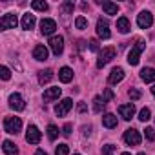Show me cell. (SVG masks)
<instances>
[{
	"mask_svg": "<svg viewBox=\"0 0 155 155\" xmlns=\"http://www.w3.org/2000/svg\"><path fill=\"white\" fill-rule=\"evenodd\" d=\"M151 93H153V97H155V86H151Z\"/></svg>",
	"mask_w": 155,
	"mask_h": 155,
	"instance_id": "b9f144b4",
	"label": "cell"
},
{
	"mask_svg": "<svg viewBox=\"0 0 155 155\" xmlns=\"http://www.w3.org/2000/svg\"><path fill=\"white\" fill-rule=\"evenodd\" d=\"M17 24H18V18H17L15 13H8V15H4L2 18H0V28H2L4 31L6 29H15Z\"/></svg>",
	"mask_w": 155,
	"mask_h": 155,
	"instance_id": "5b68a950",
	"label": "cell"
},
{
	"mask_svg": "<svg viewBox=\"0 0 155 155\" xmlns=\"http://www.w3.org/2000/svg\"><path fill=\"white\" fill-rule=\"evenodd\" d=\"M35 155H48V153H46L44 150H37V151H35Z\"/></svg>",
	"mask_w": 155,
	"mask_h": 155,
	"instance_id": "ab89813d",
	"label": "cell"
},
{
	"mask_svg": "<svg viewBox=\"0 0 155 155\" xmlns=\"http://www.w3.org/2000/svg\"><path fill=\"white\" fill-rule=\"evenodd\" d=\"M104 104H106V101H104L101 95H97V97L93 99V111H95V113H101L102 108H104Z\"/></svg>",
	"mask_w": 155,
	"mask_h": 155,
	"instance_id": "d4e9b609",
	"label": "cell"
},
{
	"mask_svg": "<svg viewBox=\"0 0 155 155\" xmlns=\"http://www.w3.org/2000/svg\"><path fill=\"white\" fill-rule=\"evenodd\" d=\"M150 119H151V111H150L148 108H142V110H140V113H139V120L146 122V120H150Z\"/></svg>",
	"mask_w": 155,
	"mask_h": 155,
	"instance_id": "f1b7e54d",
	"label": "cell"
},
{
	"mask_svg": "<svg viewBox=\"0 0 155 155\" xmlns=\"http://www.w3.org/2000/svg\"><path fill=\"white\" fill-rule=\"evenodd\" d=\"M124 142L128 146H139L140 144V133L135 130V128H130L124 131Z\"/></svg>",
	"mask_w": 155,
	"mask_h": 155,
	"instance_id": "277c9868",
	"label": "cell"
},
{
	"mask_svg": "<svg viewBox=\"0 0 155 155\" xmlns=\"http://www.w3.org/2000/svg\"><path fill=\"white\" fill-rule=\"evenodd\" d=\"M4 130L11 135H17L22 130V120L18 117H6L4 119Z\"/></svg>",
	"mask_w": 155,
	"mask_h": 155,
	"instance_id": "7a4b0ae2",
	"label": "cell"
},
{
	"mask_svg": "<svg viewBox=\"0 0 155 155\" xmlns=\"http://www.w3.org/2000/svg\"><path fill=\"white\" fill-rule=\"evenodd\" d=\"M139 155H146V153H144V151H140V153H139Z\"/></svg>",
	"mask_w": 155,
	"mask_h": 155,
	"instance_id": "ee69618b",
	"label": "cell"
},
{
	"mask_svg": "<svg viewBox=\"0 0 155 155\" xmlns=\"http://www.w3.org/2000/svg\"><path fill=\"white\" fill-rule=\"evenodd\" d=\"M73 8H75L73 2H64V4H62V11H64L66 15H68V13H73Z\"/></svg>",
	"mask_w": 155,
	"mask_h": 155,
	"instance_id": "d6a6232c",
	"label": "cell"
},
{
	"mask_svg": "<svg viewBox=\"0 0 155 155\" xmlns=\"http://www.w3.org/2000/svg\"><path fill=\"white\" fill-rule=\"evenodd\" d=\"M60 93H62V90L60 88H48L46 91H44V102H53V101H57L58 97H60Z\"/></svg>",
	"mask_w": 155,
	"mask_h": 155,
	"instance_id": "2e32d148",
	"label": "cell"
},
{
	"mask_svg": "<svg viewBox=\"0 0 155 155\" xmlns=\"http://www.w3.org/2000/svg\"><path fill=\"white\" fill-rule=\"evenodd\" d=\"M57 137H58V128H57L55 124H49V126H48V139H49V140H55Z\"/></svg>",
	"mask_w": 155,
	"mask_h": 155,
	"instance_id": "4316f807",
	"label": "cell"
},
{
	"mask_svg": "<svg viewBox=\"0 0 155 155\" xmlns=\"http://www.w3.org/2000/svg\"><path fill=\"white\" fill-rule=\"evenodd\" d=\"M77 111H79V113H86L88 111V106L84 102H79V104H77Z\"/></svg>",
	"mask_w": 155,
	"mask_h": 155,
	"instance_id": "8d00e7d4",
	"label": "cell"
},
{
	"mask_svg": "<svg viewBox=\"0 0 155 155\" xmlns=\"http://www.w3.org/2000/svg\"><path fill=\"white\" fill-rule=\"evenodd\" d=\"M51 79H53V71H51V69H42V71H38V82H40L42 86L48 84Z\"/></svg>",
	"mask_w": 155,
	"mask_h": 155,
	"instance_id": "603a6c76",
	"label": "cell"
},
{
	"mask_svg": "<svg viewBox=\"0 0 155 155\" xmlns=\"http://www.w3.org/2000/svg\"><path fill=\"white\" fill-rule=\"evenodd\" d=\"M122 79H124V69L122 68H113L111 73H110V77H108V82L115 86V84L122 82Z\"/></svg>",
	"mask_w": 155,
	"mask_h": 155,
	"instance_id": "5bb4252c",
	"label": "cell"
},
{
	"mask_svg": "<svg viewBox=\"0 0 155 155\" xmlns=\"http://www.w3.org/2000/svg\"><path fill=\"white\" fill-rule=\"evenodd\" d=\"M101 6H102V9L106 11V15H117L119 13V6L117 4H113V2H101Z\"/></svg>",
	"mask_w": 155,
	"mask_h": 155,
	"instance_id": "cb8c5ba5",
	"label": "cell"
},
{
	"mask_svg": "<svg viewBox=\"0 0 155 155\" xmlns=\"http://www.w3.org/2000/svg\"><path fill=\"white\" fill-rule=\"evenodd\" d=\"M117 29L120 31V33H130V29H131V26H130V20L126 18V17H120L119 20H117Z\"/></svg>",
	"mask_w": 155,
	"mask_h": 155,
	"instance_id": "ffe728a7",
	"label": "cell"
},
{
	"mask_svg": "<svg viewBox=\"0 0 155 155\" xmlns=\"http://www.w3.org/2000/svg\"><path fill=\"white\" fill-rule=\"evenodd\" d=\"M58 79H60V82H64V84L71 82V81H73V69L68 68V66L60 68V71H58Z\"/></svg>",
	"mask_w": 155,
	"mask_h": 155,
	"instance_id": "e0dca14e",
	"label": "cell"
},
{
	"mask_svg": "<svg viewBox=\"0 0 155 155\" xmlns=\"http://www.w3.org/2000/svg\"><path fill=\"white\" fill-rule=\"evenodd\" d=\"M0 77H2V81H9L11 79V71L8 66H2L0 68Z\"/></svg>",
	"mask_w": 155,
	"mask_h": 155,
	"instance_id": "4dcf8cb0",
	"label": "cell"
},
{
	"mask_svg": "<svg viewBox=\"0 0 155 155\" xmlns=\"http://www.w3.org/2000/svg\"><path fill=\"white\" fill-rule=\"evenodd\" d=\"M40 131H38V128L35 126V124H31V126H28V131H26V140L29 142V144H38L40 142Z\"/></svg>",
	"mask_w": 155,
	"mask_h": 155,
	"instance_id": "30bf717a",
	"label": "cell"
},
{
	"mask_svg": "<svg viewBox=\"0 0 155 155\" xmlns=\"http://www.w3.org/2000/svg\"><path fill=\"white\" fill-rule=\"evenodd\" d=\"M102 126H104V128H110V130L115 128V126H117V117H115L113 113H106V115L102 117Z\"/></svg>",
	"mask_w": 155,
	"mask_h": 155,
	"instance_id": "44dd1931",
	"label": "cell"
},
{
	"mask_svg": "<svg viewBox=\"0 0 155 155\" xmlns=\"http://www.w3.org/2000/svg\"><path fill=\"white\" fill-rule=\"evenodd\" d=\"M82 130H84V135H90V130H91V128H86V126H84Z\"/></svg>",
	"mask_w": 155,
	"mask_h": 155,
	"instance_id": "60d3db41",
	"label": "cell"
},
{
	"mask_svg": "<svg viewBox=\"0 0 155 155\" xmlns=\"http://www.w3.org/2000/svg\"><path fill=\"white\" fill-rule=\"evenodd\" d=\"M115 55H117L115 48H104V49L99 53V58H97V68H104L108 62H111V60L115 58Z\"/></svg>",
	"mask_w": 155,
	"mask_h": 155,
	"instance_id": "3957f363",
	"label": "cell"
},
{
	"mask_svg": "<svg viewBox=\"0 0 155 155\" xmlns=\"http://www.w3.org/2000/svg\"><path fill=\"white\" fill-rule=\"evenodd\" d=\"M128 95H130V99H131V101H139V99H140V91H139V90H135V88H131V90L128 91Z\"/></svg>",
	"mask_w": 155,
	"mask_h": 155,
	"instance_id": "1f68e13d",
	"label": "cell"
},
{
	"mask_svg": "<svg viewBox=\"0 0 155 155\" xmlns=\"http://www.w3.org/2000/svg\"><path fill=\"white\" fill-rule=\"evenodd\" d=\"M62 133H64L66 137H69V135H71V124H66L64 130H62Z\"/></svg>",
	"mask_w": 155,
	"mask_h": 155,
	"instance_id": "f35d334b",
	"label": "cell"
},
{
	"mask_svg": "<svg viewBox=\"0 0 155 155\" xmlns=\"http://www.w3.org/2000/svg\"><path fill=\"white\" fill-rule=\"evenodd\" d=\"M119 115L124 119V120H131V117L135 115V106L130 102V104H120L119 106Z\"/></svg>",
	"mask_w": 155,
	"mask_h": 155,
	"instance_id": "4fadbf2b",
	"label": "cell"
},
{
	"mask_svg": "<svg viewBox=\"0 0 155 155\" xmlns=\"http://www.w3.org/2000/svg\"><path fill=\"white\" fill-rule=\"evenodd\" d=\"M35 24H37V18H35V15H31V13H26V15L22 17V29L29 31V29H33V28H35Z\"/></svg>",
	"mask_w": 155,
	"mask_h": 155,
	"instance_id": "ac0fdd59",
	"label": "cell"
},
{
	"mask_svg": "<svg viewBox=\"0 0 155 155\" xmlns=\"http://www.w3.org/2000/svg\"><path fill=\"white\" fill-rule=\"evenodd\" d=\"M31 8L35 11H48V2H44V0H33Z\"/></svg>",
	"mask_w": 155,
	"mask_h": 155,
	"instance_id": "484cf974",
	"label": "cell"
},
{
	"mask_svg": "<svg viewBox=\"0 0 155 155\" xmlns=\"http://www.w3.org/2000/svg\"><path fill=\"white\" fill-rule=\"evenodd\" d=\"M90 49H91V51H99V42H97L95 38L90 40Z\"/></svg>",
	"mask_w": 155,
	"mask_h": 155,
	"instance_id": "74e56055",
	"label": "cell"
},
{
	"mask_svg": "<svg viewBox=\"0 0 155 155\" xmlns=\"http://www.w3.org/2000/svg\"><path fill=\"white\" fill-rule=\"evenodd\" d=\"M113 150H115L113 144H106V146H102V155H113Z\"/></svg>",
	"mask_w": 155,
	"mask_h": 155,
	"instance_id": "e575fe53",
	"label": "cell"
},
{
	"mask_svg": "<svg viewBox=\"0 0 155 155\" xmlns=\"http://www.w3.org/2000/svg\"><path fill=\"white\" fill-rule=\"evenodd\" d=\"M9 106H11L15 111H22V110L26 108V102H24V99H22L20 93H11V95H9Z\"/></svg>",
	"mask_w": 155,
	"mask_h": 155,
	"instance_id": "8fae6325",
	"label": "cell"
},
{
	"mask_svg": "<svg viewBox=\"0 0 155 155\" xmlns=\"http://www.w3.org/2000/svg\"><path fill=\"white\" fill-rule=\"evenodd\" d=\"M71 108H73V101L71 99H64V101H60L55 106V113H57V117H66Z\"/></svg>",
	"mask_w": 155,
	"mask_h": 155,
	"instance_id": "ba28073f",
	"label": "cell"
},
{
	"mask_svg": "<svg viewBox=\"0 0 155 155\" xmlns=\"http://www.w3.org/2000/svg\"><path fill=\"white\" fill-rule=\"evenodd\" d=\"M75 155H81V153H75Z\"/></svg>",
	"mask_w": 155,
	"mask_h": 155,
	"instance_id": "f6af8a7d",
	"label": "cell"
},
{
	"mask_svg": "<svg viewBox=\"0 0 155 155\" xmlns=\"http://www.w3.org/2000/svg\"><path fill=\"white\" fill-rule=\"evenodd\" d=\"M140 79L144 82H155V69L153 68H142L140 69Z\"/></svg>",
	"mask_w": 155,
	"mask_h": 155,
	"instance_id": "d6986e66",
	"label": "cell"
},
{
	"mask_svg": "<svg viewBox=\"0 0 155 155\" xmlns=\"http://www.w3.org/2000/svg\"><path fill=\"white\" fill-rule=\"evenodd\" d=\"M146 48V44L142 42V40H137V44L131 48V51L128 53V64L130 66H137L139 64V60H140V53H142V49Z\"/></svg>",
	"mask_w": 155,
	"mask_h": 155,
	"instance_id": "6da1fadb",
	"label": "cell"
},
{
	"mask_svg": "<svg viewBox=\"0 0 155 155\" xmlns=\"http://www.w3.org/2000/svg\"><path fill=\"white\" fill-rule=\"evenodd\" d=\"M137 24H139V28H142V29L151 28V24H153V15H151L150 11H140V13L137 15Z\"/></svg>",
	"mask_w": 155,
	"mask_h": 155,
	"instance_id": "52a82bcc",
	"label": "cell"
},
{
	"mask_svg": "<svg viewBox=\"0 0 155 155\" xmlns=\"http://www.w3.org/2000/svg\"><path fill=\"white\" fill-rule=\"evenodd\" d=\"M49 48H51L53 55H57V57L62 55V51H64V38L60 35H53L49 38Z\"/></svg>",
	"mask_w": 155,
	"mask_h": 155,
	"instance_id": "8992f818",
	"label": "cell"
},
{
	"mask_svg": "<svg viewBox=\"0 0 155 155\" xmlns=\"http://www.w3.org/2000/svg\"><path fill=\"white\" fill-rule=\"evenodd\" d=\"M55 29H57V22L53 18H42L40 20V31L44 35H53Z\"/></svg>",
	"mask_w": 155,
	"mask_h": 155,
	"instance_id": "7c38bea8",
	"label": "cell"
},
{
	"mask_svg": "<svg viewBox=\"0 0 155 155\" xmlns=\"http://www.w3.org/2000/svg\"><path fill=\"white\" fill-rule=\"evenodd\" d=\"M144 135H146L148 140H155V130L153 128H146L144 130Z\"/></svg>",
	"mask_w": 155,
	"mask_h": 155,
	"instance_id": "836d02e7",
	"label": "cell"
},
{
	"mask_svg": "<svg viewBox=\"0 0 155 155\" xmlns=\"http://www.w3.org/2000/svg\"><path fill=\"white\" fill-rule=\"evenodd\" d=\"M97 35H99L101 38H104V40L111 37V33H110V24H108L106 18H99V20H97Z\"/></svg>",
	"mask_w": 155,
	"mask_h": 155,
	"instance_id": "9c48e42d",
	"label": "cell"
},
{
	"mask_svg": "<svg viewBox=\"0 0 155 155\" xmlns=\"http://www.w3.org/2000/svg\"><path fill=\"white\" fill-rule=\"evenodd\" d=\"M75 26H77V29H86L88 28V18L86 17H77L75 18Z\"/></svg>",
	"mask_w": 155,
	"mask_h": 155,
	"instance_id": "83f0119b",
	"label": "cell"
},
{
	"mask_svg": "<svg viewBox=\"0 0 155 155\" xmlns=\"http://www.w3.org/2000/svg\"><path fill=\"white\" fill-rule=\"evenodd\" d=\"M55 155H69V146L68 144H58L55 150Z\"/></svg>",
	"mask_w": 155,
	"mask_h": 155,
	"instance_id": "f546056e",
	"label": "cell"
},
{
	"mask_svg": "<svg viewBox=\"0 0 155 155\" xmlns=\"http://www.w3.org/2000/svg\"><path fill=\"white\" fill-rule=\"evenodd\" d=\"M48 55H49V51H48V48H46L44 44L35 46V49H33V58H35V60L44 62V60H48Z\"/></svg>",
	"mask_w": 155,
	"mask_h": 155,
	"instance_id": "9a60e30c",
	"label": "cell"
},
{
	"mask_svg": "<svg viewBox=\"0 0 155 155\" xmlns=\"http://www.w3.org/2000/svg\"><path fill=\"white\" fill-rule=\"evenodd\" d=\"M113 97H115V95H113V91H111V90H110V88H108V90H106V91H104V97H102V99H104V101H106V102H108V101H111V99H113Z\"/></svg>",
	"mask_w": 155,
	"mask_h": 155,
	"instance_id": "d590c367",
	"label": "cell"
},
{
	"mask_svg": "<svg viewBox=\"0 0 155 155\" xmlns=\"http://www.w3.org/2000/svg\"><path fill=\"white\" fill-rule=\"evenodd\" d=\"M2 150L6 155H18V148L11 142V140H4L2 142Z\"/></svg>",
	"mask_w": 155,
	"mask_h": 155,
	"instance_id": "7402d4cb",
	"label": "cell"
},
{
	"mask_svg": "<svg viewBox=\"0 0 155 155\" xmlns=\"http://www.w3.org/2000/svg\"><path fill=\"white\" fill-rule=\"evenodd\" d=\"M122 155H131V153H128V151H124V153H122Z\"/></svg>",
	"mask_w": 155,
	"mask_h": 155,
	"instance_id": "7bdbcfd3",
	"label": "cell"
}]
</instances>
